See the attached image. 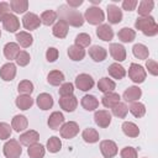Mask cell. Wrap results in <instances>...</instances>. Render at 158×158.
I'll return each instance as SVG.
<instances>
[{
	"mask_svg": "<svg viewBox=\"0 0 158 158\" xmlns=\"http://www.w3.org/2000/svg\"><path fill=\"white\" fill-rule=\"evenodd\" d=\"M146 68L148 69V73H151L153 77L158 75V64L153 59H147L146 60Z\"/></svg>",
	"mask_w": 158,
	"mask_h": 158,
	"instance_id": "cell-51",
	"label": "cell"
},
{
	"mask_svg": "<svg viewBox=\"0 0 158 158\" xmlns=\"http://www.w3.org/2000/svg\"><path fill=\"white\" fill-rule=\"evenodd\" d=\"M138 1L137 0H123L122 1V9L126 11H132L136 9Z\"/></svg>",
	"mask_w": 158,
	"mask_h": 158,
	"instance_id": "cell-53",
	"label": "cell"
},
{
	"mask_svg": "<svg viewBox=\"0 0 158 158\" xmlns=\"http://www.w3.org/2000/svg\"><path fill=\"white\" fill-rule=\"evenodd\" d=\"M41 25V20L40 16H37L33 12H26L22 17V26L28 30V31H33L36 28H38Z\"/></svg>",
	"mask_w": 158,
	"mask_h": 158,
	"instance_id": "cell-9",
	"label": "cell"
},
{
	"mask_svg": "<svg viewBox=\"0 0 158 158\" xmlns=\"http://www.w3.org/2000/svg\"><path fill=\"white\" fill-rule=\"evenodd\" d=\"M128 111L135 116V117H143L144 114H146V106L139 102V101H133L130 104V107H128Z\"/></svg>",
	"mask_w": 158,
	"mask_h": 158,
	"instance_id": "cell-40",
	"label": "cell"
},
{
	"mask_svg": "<svg viewBox=\"0 0 158 158\" xmlns=\"http://www.w3.org/2000/svg\"><path fill=\"white\" fill-rule=\"evenodd\" d=\"M0 37H1V31H0Z\"/></svg>",
	"mask_w": 158,
	"mask_h": 158,
	"instance_id": "cell-56",
	"label": "cell"
},
{
	"mask_svg": "<svg viewBox=\"0 0 158 158\" xmlns=\"http://www.w3.org/2000/svg\"><path fill=\"white\" fill-rule=\"evenodd\" d=\"M19 52H20V46L16 42H9V43H6L4 46V56L10 62L16 58V56L19 54Z\"/></svg>",
	"mask_w": 158,
	"mask_h": 158,
	"instance_id": "cell-25",
	"label": "cell"
},
{
	"mask_svg": "<svg viewBox=\"0 0 158 158\" xmlns=\"http://www.w3.org/2000/svg\"><path fill=\"white\" fill-rule=\"evenodd\" d=\"M142 95V90L136 86V85H132V86H128L125 91H123V99L127 101V102H133V101H138V99L141 98Z\"/></svg>",
	"mask_w": 158,
	"mask_h": 158,
	"instance_id": "cell-21",
	"label": "cell"
},
{
	"mask_svg": "<svg viewBox=\"0 0 158 158\" xmlns=\"http://www.w3.org/2000/svg\"><path fill=\"white\" fill-rule=\"evenodd\" d=\"M59 106L62 110L67 112H73L78 106V99L75 95H68V96H60L59 99Z\"/></svg>",
	"mask_w": 158,
	"mask_h": 158,
	"instance_id": "cell-12",
	"label": "cell"
},
{
	"mask_svg": "<svg viewBox=\"0 0 158 158\" xmlns=\"http://www.w3.org/2000/svg\"><path fill=\"white\" fill-rule=\"evenodd\" d=\"M81 137H83V139H84L86 143H95V142H98L99 138H100L99 132H98L95 128H93V127L85 128V130L83 131V133H81Z\"/></svg>",
	"mask_w": 158,
	"mask_h": 158,
	"instance_id": "cell-37",
	"label": "cell"
},
{
	"mask_svg": "<svg viewBox=\"0 0 158 158\" xmlns=\"http://www.w3.org/2000/svg\"><path fill=\"white\" fill-rule=\"evenodd\" d=\"M115 88H116V83L112 79H110V78H106L105 77V78H101L98 81V89L101 93H104V94L110 93V91H114Z\"/></svg>",
	"mask_w": 158,
	"mask_h": 158,
	"instance_id": "cell-33",
	"label": "cell"
},
{
	"mask_svg": "<svg viewBox=\"0 0 158 158\" xmlns=\"http://www.w3.org/2000/svg\"><path fill=\"white\" fill-rule=\"evenodd\" d=\"M58 56H59V52H58V49L54 48V47H49V48L46 51V58H47V60L51 62V63L56 62V60L58 59Z\"/></svg>",
	"mask_w": 158,
	"mask_h": 158,
	"instance_id": "cell-50",
	"label": "cell"
},
{
	"mask_svg": "<svg viewBox=\"0 0 158 158\" xmlns=\"http://www.w3.org/2000/svg\"><path fill=\"white\" fill-rule=\"evenodd\" d=\"M16 41H17L19 46H21L23 48H27L33 43V37H32V35L30 32L21 31V32L16 33Z\"/></svg>",
	"mask_w": 158,
	"mask_h": 158,
	"instance_id": "cell-30",
	"label": "cell"
},
{
	"mask_svg": "<svg viewBox=\"0 0 158 158\" xmlns=\"http://www.w3.org/2000/svg\"><path fill=\"white\" fill-rule=\"evenodd\" d=\"M47 151L51 153H57L62 149V141L59 137L57 136H52L49 137V139L47 141V146H46Z\"/></svg>",
	"mask_w": 158,
	"mask_h": 158,
	"instance_id": "cell-42",
	"label": "cell"
},
{
	"mask_svg": "<svg viewBox=\"0 0 158 158\" xmlns=\"http://www.w3.org/2000/svg\"><path fill=\"white\" fill-rule=\"evenodd\" d=\"M120 156H121V158H137V151H136V148L127 146L121 149Z\"/></svg>",
	"mask_w": 158,
	"mask_h": 158,
	"instance_id": "cell-49",
	"label": "cell"
},
{
	"mask_svg": "<svg viewBox=\"0 0 158 158\" xmlns=\"http://www.w3.org/2000/svg\"><path fill=\"white\" fill-rule=\"evenodd\" d=\"M94 84H95V81H94L93 77L86 73H81V74L77 75V78H75V86L81 91H88V90L93 89Z\"/></svg>",
	"mask_w": 158,
	"mask_h": 158,
	"instance_id": "cell-8",
	"label": "cell"
},
{
	"mask_svg": "<svg viewBox=\"0 0 158 158\" xmlns=\"http://www.w3.org/2000/svg\"><path fill=\"white\" fill-rule=\"evenodd\" d=\"M68 57L74 60V62H79V60H83L84 57H85V49L79 47V46H75V44H72L69 46L68 48Z\"/></svg>",
	"mask_w": 158,
	"mask_h": 158,
	"instance_id": "cell-26",
	"label": "cell"
},
{
	"mask_svg": "<svg viewBox=\"0 0 158 158\" xmlns=\"http://www.w3.org/2000/svg\"><path fill=\"white\" fill-rule=\"evenodd\" d=\"M122 128V132L127 136V137H131V138H135V137H138L139 135V128L136 123L131 122V121H125L121 126Z\"/></svg>",
	"mask_w": 158,
	"mask_h": 158,
	"instance_id": "cell-29",
	"label": "cell"
},
{
	"mask_svg": "<svg viewBox=\"0 0 158 158\" xmlns=\"http://www.w3.org/2000/svg\"><path fill=\"white\" fill-rule=\"evenodd\" d=\"M107 72H109V75H111L114 79H117V80L125 78V75H126V69L120 63L110 64L107 68Z\"/></svg>",
	"mask_w": 158,
	"mask_h": 158,
	"instance_id": "cell-27",
	"label": "cell"
},
{
	"mask_svg": "<svg viewBox=\"0 0 158 158\" xmlns=\"http://www.w3.org/2000/svg\"><path fill=\"white\" fill-rule=\"evenodd\" d=\"M117 37H118V40H120L121 42H123V43H130V42H132V41L136 38V32H135V30H132V28H130V27H122V28L118 31Z\"/></svg>",
	"mask_w": 158,
	"mask_h": 158,
	"instance_id": "cell-32",
	"label": "cell"
},
{
	"mask_svg": "<svg viewBox=\"0 0 158 158\" xmlns=\"http://www.w3.org/2000/svg\"><path fill=\"white\" fill-rule=\"evenodd\" d=\"M153 7H154V1L153 0H142L138 4L137 12H138L139 17H147V16H149Z\"/></svg>",
	"mask_w": 158,
	"mask_h": 158,
	"instance_id": "cell-31",
	"label": "cell"
},
{
	"mask_svg": "<svg viewBox=\"0 0 158 158\" xmlns=\"http://www.w3.org/2000/svg\"><path fill=\"white\" fill-rule=\"evenodd\" d=\"M83 2H84L83 0H67V4H65V5H68L69 7L77 9V7H78V6H80Z\"/></svg>",
	"mask_w": 158,
	"mask_h": 158,
	"instance_id": "cell-54",
	"label": "cell"
},
{
	"mask_svg": "<svg viewBox=\"0 0 158 158\" xmlns=\"http://www.w3.org/2000/svg\"><path fill=\"white\" fill-rule=\"evenodd\" d=\"M17 91L20 95H31L33 91V84L30 80H22L17 85Z\"/></svg>",
	"mask_w": 158,
	"mask_h": 158,
	"instance_id": "cell-43",
	"label": "cell"
},
{
	"mask_svg": "<svg viewBox=\"0 0 158 158\" xmlns=\"http://www.w3.org/2000/svg\"><path fill=\"white\" fill-rule=\"evenodd\" d=\"M12 132V128L6 122H0V139H7L10 138Z\"/></svg>",
	"mask_w": 158,
	"mask_h": 158,
	"instance_id": "cell-47",
	"label": "cell"
},
{
	"mask_svg": "<svg viewBox=\"0 0 158 158\" xmlns=\"http://www.w3.org/2000/svg\"><path fill=\"white\" fill-rule=\"evenodd\" d=\"M68 30H69V26L65 21L63 20H59L57 21L54 25H53V28H52V33L54 37L57 38H64L67 35H68Z\"/></svg>",
	"mask_w": 158,
	"mask_h": 158,
	"instance_id": "cell-22",
	"label": "cell"
},
{
	"mask_svg": "<svg viewBox=\"0 0 158 158\" xmlns=\"http://www.w3.org/2000/svg\"><path fill=\"white\" fill-rule=\"evenodd\" d=\"M100 152L104 158H114L118 153L117 144L111 139H104L100 142Z\"/></svg>",
	"mask_w": 158,
	"mask_h": 158,
	"instance_id": "cell-7",
	"label": "cell"
},
{
	"mask_svg": "<svg viewBox=\"0 0 158 158\" xmlns=\"http://www.w3.org/2000/svg\"><path fill=\"white\" fill-rule=\"evenodd\" d=\"M46 153V148L43 144L35 143L27 148V154L30 158H43Z\"/></svg>",
	"mask_w": 158,
	"mask_h": 158,
	"instance_id": "cell-34",
	"label": "cell"
},
{
	"mask_svg": "<svg viewBox=\"0 0 158 158\" xmlns=\"http://www.w3.org/2000/svg\"><path fill=\"white\" fill-rule=\"evenodd\" d=\"M1 22H2L4 30H6L7 32L14 33V32H16V31L20 28V21H19V19H17V16L14 15V14L6 15Z\"/></svg>",
	"mask_w": 158,
	"mask_h": 158,
	"instance_id": "cell-11",
	"label": "cell"
},
{
	"mask_svg": "<svg viewBox=\"0 0 158 158\" xmlns=\"http://www.w3.org/2000/svg\"><path fill=\"white\" fill-rule=\"evenodd\" d=\"M74 91V85L72 83H63L60 86H59V95L60 96H68V95H72Z\"/></svg>",
	"mask_w": 158,
	"mask_h": 158,
	"instance_id": "cell-48",
	"label": "cell"
},
{
	"mask_svg": "<svg viewBox=\"0 0 158 158\" xmlns=\"http://www.w3.org/2000/svg\"><path fill=\"white\" fill-rule=\"evenodd\" d=\"M10 11H11V7H10L9 2H5V1L0 2V21H2L6 15L11 14Z\"/></svg>",
	"mask_w": 158,
	"mask_h": 158,
	"instance_id": "cell-52",
	"label": "cell"
},
{
	"mask_svg": "<svg viewBox=\"0 0 158 158\" xmlns=\"http://www.w3.org/2000/svg\"><path fill=\"white\" fill-rule=\"evenodd\" d=\"M15 104L20 110H28L33 105V99L31 95H19L15 100Z\"/></svg>",
	"mask_w": 158,
	"mask_h": 158,
	"instance_id": "cell-36",
	"label": "cell"
},
{
	"mask_svg": "<svg viewBox=\"0 0 158 158\" xmlns=\"http://www.w3.org/2000/svg\"><path fill=\"white\" fill-rule=\"evenodd\" d=\"M38 139H40V133L35 130H28V131L23 132L22 135H20V143L26 147H30V146L37 143Z\"/></svg>",
	"mask_w": 158,
	"mask_h": 158,
	"instance_id": "cell-16",
	"label": "cell"
},
{
	"mask_svg": "<svg viewBox=\"0 0 158 158\" xmlns=\"http://www.w3.org/2000/svg\"><path fill=\"white\" fill-rule=\"evenodd\" d=\"M135 27L136 30H139L143 35L152 37L156 36L158 33V25L154 20L153 16H147V17H137L136 22H135Z\"/></svg>",
	"mask_w": 158,
	"mask_h": 158,
	"instance_id": "cell-2",
	"label": "cell"
},
{
	"mask_svg": "<svg viewBox=\"0 0 158 158\" xmlns=\"http://www.w3.org/2000/svg\"><path fill=\"white\" fill-rule=\"evenodd\" d=\"M27 126H28V121L25 115H15L11 120V128H14V131L16 132L25 131Z\"/></svg>",
	"mask_w": 158,
	"mask_h": 158,
	"instance_id": "cell-20",
	"label": "cell"
},
{
	"mask_svg": "<svg viewBox=\"0 0 158 158\" xmlns=\"http://www.w3.org/2000/svg\"><path fill=\"white\" fill-rule=\"evenodd\" d=\"M63 123H64V115L59 111H53L47 120V125L52 130H59Z\"/></svg>",
	"mask_w": 158,
	"mask_h": 158,
	"instance_id": "cell-18",
	"label": "cell"
},
{
	"mask_svg": "<svg viewBox=\"0 0 158 158\" xmlns=\"http://www.w3.org/2000/svg\"><path fill=\"white\" fill-rule=\"evenodd\" d=\"M128 77L133 83L141 84L144 81V79L147 77V72L142 65H139L137 63H131V65L128 68Z\"/></svg>",
	"mask_w": 158,
	"mask_h": 158,
	"instance_id": "cell-5",
	"label": "cell"
},
{
	"mask_svg": "<svg viewBox=\"0 0 158 158\" xmlns=\"http://www.w3.org/2000/svg\"><path fill=\"white\" fill-rule=\"evenodd\" d=\"M132 53H133V56H135L136 58L143 59V60L147 59L148 56H149L148 48H147L144 44H142V43H136V44L132 47Z\"/></svg>",
	"mask_w": 158,
	"mask_h": 158,
	"instance_id": "cell-39",
	"label": "cell"
},
{
	"mask_svg": "<svg viewBox=\"0 0 158 158\" xmlns=\"http://www.w3.org/2000/svg\"><path fill=\"white\" fill-rule=\"evenodd\" d=\"M57 15H59V20L65 21L68 26H73V27H80L85 21L80 11H78L77 9L69 7L68 5H62Z\"/></svg>",
	"mask_w": 158,
	"mask_h": 158,
	"instance_id": "cell-1",
	"label": "cell"
},
{
	"mask_svg": "<svg viewBox=\"0 0 158 158\" xmlns=\"http://www.w3.org/2000/svg\"><path fill=\"white\" fill-rule=\"evenodd\" d=\"M2 152L6 158H20V156L22 154V148L17 139H9L4 144Z\"/></svg>",
	"mask_w": 158,
	"mask_h": 158,
	"instance_id": "cell-4",
	"label": "cell"
},
{
	"mask_svg": "<svg viewBox=\"0 0 158 158\" xmlns=\"http://www.w3.org/2000/svg\"><path fill=\"white\" fill-rule=\"evenodd\" d=\"M121 100V96L120 94L115 93V91H110V93H106L104 94V96L101 98V104L105 106V107H114L116 104H118Z\"/></svg>",
	"mask_w": 158,
	"mask_h": 158,
	"instance_id": "cell-24",
	"label": "cell"
},
{
	"mask_svg": "<svg viewBox=\"0 0 158 158\" xmlns=\"http://www.w3.org/2000/svg\"><path fill=\"white\" fill-rule=\"evenodd\" d=\"M57 16L58 15H57L56 11H53V10H46V11H43L41 14L40 20H41V23H43L46 26H51V25H53L56 22Z\"/></svg>",
	"mask_w": 158,
	"mask_h": 158,
	"instance_id": "cell-41",
	"label": "cell"
},
{
	"mask_svg": "<svg viewBox=\"0 0 158 158\" xmlns=\"http://www.w3.org/2000/svg\"><path fill=\"white\" fill-rule=\"evenodd\" d=\"M144 158H146V157H144Z\"/></svg>",
	"mask_w": 158,
	"mask_h": 158,
	"instance_id": "cell-57",
	"label": "cell"
},
{
	"mask_svg": "<svg viewBox=\"0 0 158 158\" xmlns=\"http://www.w3.org/2000/svg\"><path fill=\"white\" fill-rule=\"evenodd\" d=\"M84 20L86 22H89L90 25H95V26H99L104 22L105 20V15H104V11L98 7V6H90L85 10V14H84Z\"/></svg>",
	"mask_w": 158,
	"mask_h": 158,
	"instance_id": "cell-3",
	"label": "cell"
},
{
	"mask_svg": "<svg viewBox=\"0 0 158 158\" xmlns=\"http://www.w3.org/2000/svg\"><path fill=\"white\" fill-rule=\"evenodd\" d=\"M16 72H17V69L14 63H11V62L5 63L0 68V78L5 81H11L16 77Z\"/></svg>",
	"mask_w": 158,
	"mask_h": 158,
	"instance_id": "cell-14",
	"label": "cell"
},
{
	"mask_svg": "<svg viewBox=\"0 0 158 158\" xmlns=\"http://www.w3.org/2000/svg\"><path fill=\"white\" fill-rule=\"evenodd\" d=\"M96 36L105 42H109L114 38V30L109 23H101L96 28Z\"/></svg>",
	"mask_w": 158,
	"mask_h": 158,
	"instance_id": "cell-17",
	"label": "cell"
},
{
	"mask_svg": "<svg viewBox=\"0 0 158 158\" xmlns=\"http://www.w3.org/2000/svg\"><path fill=\"white\" fill-rule=\"evenodd\" d=\"M93 4H100V0H91Z\"/></svg>",
	"mask_w": 158,
	"mask_h": 158,
	"instance_id": "cell-55",
	"label": "cell"
},
{
	"mask_svg": "<svg viewBox=\"0 0 158 158\" xmlns=\"http://www.w3.org/2000/svg\"><path fill=\"white\" fill-rule=\"evenodd\" d=\"M89 56L91 57V59L94 62H102V60L106 59L107 52L101 46H91L89 48Z\"/></svg>",
	"mask_w": 158,
	"mask_h": 158,
	"instance_id": "cell-23",
	"label": "cell"
},
{
	"mask_svg": "<svg viewBox=\"0 0 158 158\" xmlns=\"http://www.w3.org/2000/svg\"><path fill=\"white\" fill-rule=\"evenodd\" d=\"M94 121L99 127L106 128L111 123V114L107 110H98L94 114Z\"/></svg>",
	"mask_w": 158,
	"mask_h": 158,
	"instance_id": "cell-10",
	"label": "cell"
},
{
	"mask_svg": "<svg viewBox=\"0 0 158 158\" xmlns=\"http://www.w3.org/2000/svg\"><path fill=\"white\" fill-rule=\"evenodd\" d=\"M107 20L112 25H116V23H120L122 21V11L118 6H116L115 4H110L107 5Z\"/></svg>",
	"mask_w": 158,
	"mask_h": 158,
	"instance_id": "cell-13",
	"label": "cell"
},
{
	"mask_svg": "<svg viewBox=\"0 0 158 158\" xmlns=\"http://www.w3.org/2000/svg\"><path fill=\"white\" fill-rule=\"evenodd\" d=\"M81 106L86 110V111H94L95 109H98L99 106V100L94 96V95H84L81 98V101H80Z\"/></svg>",
	"mask_w": 158,
	"mask_h": 158,
	"instance_id": "cell-28",
	"label": "cell"
},
{
	"mask_svg": "<svg viewBox=\"0 0 158 158\" xmlns=\"http://www.w3.org/2000/svg\"><path fill=\"white\" fill-rule=\"evenodd\" d=\"M110 54L116 60V63L123 62L126 59V48L120 43H111L110 44Z\"/></svg>",
	"mask_w": 158,
	"mask_h": 158,
	"instance_id": "cell-15",
	"label": "cell"
},
{
	"mask_svg": "<svg viewBox=\"0 0 158 158\" xmlns=\"http://www.w3.org/2000/svg\"><path fill=\"white\" fill-rule=\"evenodd\" d=\"M59 132H60L62 138L70 139V138L75 137V136L79 133V125H78L75 121L64 122V123L62 125V127L59 128Z\"/></svg>",
	"mask_w": 158,
	"mask_h": 158,
	"instance_id": "cell-6",
	"label": "cell"
},
{
	"mask_svg": "<svg viewBox=\"0 0 158 158\" xmlns=\"http://www.w3.org/2000/svg\"><path fill=\"white\" fill-rule=\"evenodd\" d=\"M10 7L15 14H23L28 10V1L27 0H11Z\"/></svg>",
	"mask_w": 158,
	"mask_h": 158,
	"instance_id": "cell-38",
	"label": "cell"
},
{
	"mask_svg": "<svg viewBox=\"0 0 158 158\" xmlns=\"http://www.w3.org/2000/svg\"><path fill=\"white\" fill-rule=\"evenodd\" d=\"M111 110H112V115H115L118 118H125L127 112H128L127 105L125 102H121V101L118 104H116L114 107H111Z\"/></svg>",
	"mask_w": 158,
	"mask_h": 158,
	"instance_id": "cell-44",
	"label": "cell"
},
{
	"mask_svg": "<svg viewBox=\"0 0 158 158\" xmlns=\"http://www.w3.org/2000/svg\"><path fill=\"white\" fill-rule=\"evenodd\" d=\"M47 81L53 86L62 85L64 81V74L60 70H52L47 75Z\"/></svg>",
	"mask_w": 158,
	"mask_h": 158,
	"instance_id": "cell-35",
	"label": "cell"
},
{
	"mask_svg": "<svg viewBox=\"0 0 158 158\" xmlns=\"http://www.w3.org/2000/svg\"><path fill=\"white\" fill-rule=\"evenodd\" d=\"M53 102H54V101H53L52 95H49V94H47V93L38 94V96L36 98V104H37V106H38L41 110H43V111L52 109Z\"/></svg>",
	"mask_w": 158,
	"mask_h": 158,
	"instance_id": "cell-19",
	"label": "cell"
},
{
	"mask_svg": "<svg viewBox=\"0 0 158 158\" xmlns=\"http://www.w3.org/2000/svg\"><path fill=\"white\" fill-rule=\"evenodd\" d=\"M15 60H16V64H17V65H20V67H25V65H27V64L30 63L31 57H30V54H28L26 51H20L19 54L16 56Z\"/></svg>",
	"mask_w": 158,
	"mask_h": 158,
	"instance_id": "cell-46",
	"label": "cell"
},
{
	"mask_svg": "<svg viewBox=\"0 0 158 158\" xmlns=\"http://www.w3.org/2000/svg\"><path fill=\"white\" fill-rule=\"evenodd\" d=\"M74 42H75V46H79V47H81V48H85V47H88V46L91 43V37H90L88 33L83 32V33L77 35Z\"/></svg>",
	"mask_w": 158,
	"mask_h": 158,
	"instance_id": "cell-45",
	"label": "cell"
}]
</instances>
